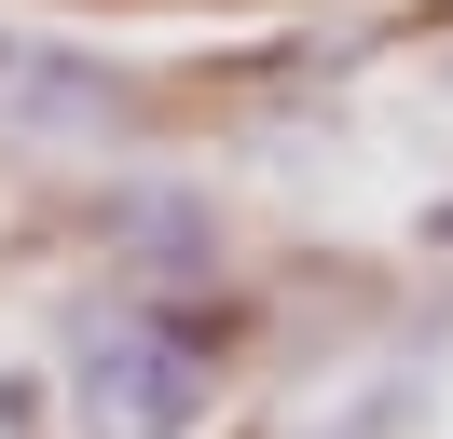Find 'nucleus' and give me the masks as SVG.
<instances>
[{
  "label": "nucleus",
  "mask_w": 453,
  "mask_h": 439,
  "mask_svg": "<svg viewBox=\"0 0 453 439\" xmlns=\"http://www.w3.org/2000/svg\"><path fill=\"white\" fill-rule=\"evenodd\" d=\"M83 426L96 439H193L206 426V316L96 302L83 316Z\"/></svg>",
  "instance_id": "1"
},
{
  "label": "nucleus",
  "mask_w": 453,
  "mask_h": 439,
  "mask_svg": "<svg viewBox=\"0 0 453 439\" xmlns=\"http://www.w3.org/2000/svg\"><path fill=\"white\" fill-rule=\"evenodd\" d=\"M124 124H138V82L111 55L0 27V137H124Z\"/></svg>",
  "instance_id": "2"
},
{
  "label": "nucleus",
  "mask_w": 453,
  "mask_h": 439,
  "mask_svg": "<svg viewBox=\"0 0 453 439\" xmlns=\"http://www.w3.org/2000/svg\"><path fill=\"white\" fill-rule=\"evenodd\" d=\"M96 247H124V261H206V247H220V220H206L193 192L138 179V192H111V206H96Z\"/></svg>",
  "instance_id": "3"
},
{
  "label": "nucleus",
  "mask_w": 453,
  "mask_h": 439,
  "mask_svg": "<svg viewBox=\"0 0 453 439\" xmlns=\"http://www.w3.org/2000/svg\"><path fill=\"white\" fill-rule=\"evenodd\" d=\"M412 426H426V384H412V371H398V384H371V398L343 412V439H412Z\"/></svg>",
  "instance_id": "4"
},
{
  "label": "nucleus",
  "mask_w": 453,
  "mask_h": 439,
  "mask_svg": "<svg viewBox=\"0 0 453 439\" xmlns=\"http://www.w3.org/2000/svg\"><path fill=\"white\" fill-rule=\"evenodd\" d=\"M28 426H42V384H28V371H0V439H28Z\"/></svg>",
  "instance_id": "5"
},
{
  "label": "nucleus",
  "mask_w": 453,
  "mask_h": 439,
  "mask_svg": "<svg viewBox=\"0 0 453 439\" xmlns=\"http://www.w3.org/2000/svg\"><path fill=\"white\" fill-rule=\"evenodd\" d=\"M426 247H453V206H426Z\"/></svg>",
  "instance_id": "6"
},
{
  "label": "nucleus",
  "mask_w": 453,
  "mask_h": 439,
  "mask_svg": "<svg viewBox=\"0 0 453 439\" xmlns=\"http://www.w3.org/2000/svg\"><path fill=\"white\" fill-rule=\"evenodd\" d=\"M440 82H453V55H440Z\"/></svg>",
  "instance_id": "7"
}]
</instances>
